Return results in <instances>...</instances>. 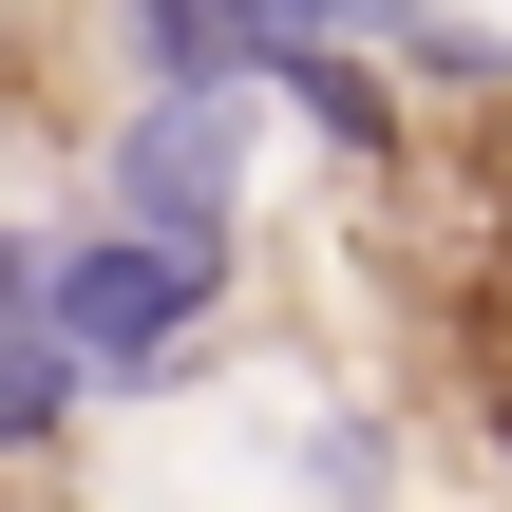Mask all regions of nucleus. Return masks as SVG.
I'll use <instances>...</instances> for the list:
<instances>
[{"instance_id": "f257e3e1", "label": "nucleus", "mask_w": 512, "mask_h": 512, "mask_svg": "<svg viewBox=\"0 0 512 512\" xmlns=\"http://www.w3.org/2000/svg\"><path fill=\"white\" fill-rule=\"evenodd\" d=\"M38 323L76 342V380H95V399H171V380H209L228 228H133V209H95V228L38 266Z\"/></svg>"}, {"instance_id": "f03ea898", "label": "nucleus", "mask_w": 512, "mask_h": 512, "mask_svg": "<svg viewBox=\"0 0 512 512\" xmlns=\"http://www.w3.org/2000/svg\"><path fill=\"white\" fill-rule=\"evenodd\" d=\"M95 190H114L133 228H228V209H247V76H209V95H133L114 152H95Z\"/></svg>"}, {"instance_id": "7ed1b4c3", "label": "nucleus", "mask_w": 512, "mask_h": 512, "mask_svg": "<svg viewBox=\"0 0 512 512\" xmlns=\"http://www.w3.org/2000/svg\"><path fill=\"white\" fill-rule=\"evenodd\" d=\"M266 95H285L361 190H399V152H418V133H399V57H361V38H285V57H266Z\"/></svg>"}, {"instance_id": "20e7f679", "label": "nucleus", "mask_w": 512, "mask_h": 512, "mask_svg": "<svg viewBox=\"0 0 512 512\" xmlns=\"http://www.w3.org/2000/svg\"><path fill=\"white\" fill-rule=\"evenodd\" d=\"M114 57L133 95H209V76L266 95V0H114Z\"/></svg>"}, {"instance_id": "39448f33", "label": "nucleus", "mask_w": 512, "mask_h": 512, "mask_svg": "<svg viewBox=\"0 0 512 512\" xmlns=\"http://www.w3.org/2000/svg\"><path fill=\"white\" fill-rule=\"evenodd\" d=\"M399 95L494 114V95H512V19H494V0H418V19H399Z\"/></svg>"}, {"instance_id": "423d86ee", "label": "nucleus", "mask_w": 512, "mask_h": 512, "mask_svg": "<svg viewBox=\"0 0 512 512\" xmlns=\"http://www.w3.org/2000/svg\"><path fill=\"white\" fill-rule=\"evenodd\" d=\"M76 399H95L76 342H57V323H0V475H38V456L76 437Z\"/></svg>"}, {"instance_id": "0eeeda50", "label": "nucleus", "mask_w": 512, "mask_h": 512, "mask_svg": "<svg viewBox=\"0 0 512 512\" xmlns=\"http://www.w3.org/2000/svg\"><path fill=\"white\" fill-rule=\"evenodd\" d=\"M399 19H418V0H266V57H285V38H361V57H399Z\"/></svg>"}, {"instance_id": "6e6552de", "label": "nucleus", "mask_w": 512, "mask_h": 512, "mask_svg": "<svg viewBox=\"0 0 512 512\" xmlns=\"http://www.w3.org/2000/svg\"><path fill=\"white\" fill-rule=\"evenodd\" d=\"M380 475H399V437H380V418H323V494L380 512Z\"/></svg>"}, {"instance_id": "1a4fd4ad", "label": "nucleus", "mask_w": 512, "mask_h": 512, "mask_svg": "<svg viewBox=\"0 0 512 512\" xmlns=\"http://www.w3.org/2000/svg\"><path fill=\"white\" fill-rule=\"evenodd\" d=\"M38 266H57V247H38V228H0V323H38Z\"/></svg>"}]
</instances>
